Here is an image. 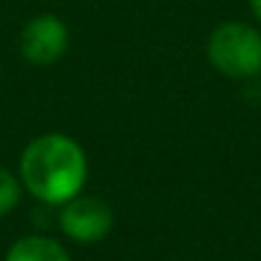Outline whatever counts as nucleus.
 <instances>
[{"instance_id":"obj_1","label":"nucleus","mask_w":261,"mask_h":261,"mask_svg":"<svg viewBox=\"0 0 261 261\" xmlns=\"http://www.w3.org/2000/svg\"><path fill=\"white\" fill-rule=\"evenodd\" d=\"M18 177L23 190L41 205L62 207L85 192L90 159L85 146L62 130L34 136L18 156Z\"/></svg>"},{"instance_id":"obj_2","label":"nucleus","mask_w":261,"mask_h":261,"mask_svg":"<svg viewBox=\"0 0 261 261\" xmlns=\"http://www.w3.org/2000/svg\"><path fill=\"white\" fill-rule=\"evenodd\" d=\"M205 57L228 80H253L261 74V29L246 21H223L210 31Z\"/></svg>"},{"instance_id":"obj_3","label":"nucleus","mask_w":261,"mask_h":261,"mask_svg":"<svg viewBox=\"0 0 261 261\" xmlns=\"http://www.w3.org/2000/svg\"><path fill=\"white\" fill-rule=\"evenodd\" d=\"M57 225L64 233V238H69L72 243L92 246L110 236L115 225V213L108 200L80 192L77 197H72L69 202L59 207Z\"/></svg>"},{"instance_id":"obj_4","label":"nucleus","mask_w":261,"mask_h":261,"mask_svg":"<svg viewBox=\"0 0 261 261\" xmlns=\"http://www.w3.org/2000/svg\"><path fill=\"white\" fill-rule=\"evenodd\" d=\"M69 26L57 13H36L18 36V51L31 67H54L69 51Z\"/></svg>"},{"instance_id":"obj_5","label":"nucleus","mask_w":261,"mask_h":261,"mask_svg":"<svg viewBox=\"0 0 261 261\" xmlns=\"http://www.w3.org/2000/svg\"><path fill=\"white\" fill-rule=\"evenodd\" d=\"M3 261H72V256L62 241L44 233H29L11 243Z\"/></svg>"},{"instance_id":"obj_6","label":"nucleus","mask_w":261,"mask_h":261,"mask_svg":"<svg viewBox=\"0 0 261 261\" xmlns=\"http://www.w3.org/2000/svg\"><path fill=\"white\" fill-rule=\"evenodd\" d=\"M23 185L18 172H11L6 167H0V218L11 215L13 210H18L21 200H23Z\"/></svg>"},{"instance_id":"obj_7","label":"nucleus","mask_w":261,"mask_h":261,"mask_svg":"<svg viewBox=\"0 0 261 261\" xmlns=\"http://www.w3.org/2000/svg\"><path fill=\"white\" fill-rule=\"evenodd\" d=\"M248 8H251V13H253V18L261 23V0H248Z\"/></svg>"}]
</instances>
